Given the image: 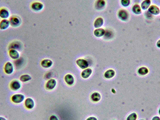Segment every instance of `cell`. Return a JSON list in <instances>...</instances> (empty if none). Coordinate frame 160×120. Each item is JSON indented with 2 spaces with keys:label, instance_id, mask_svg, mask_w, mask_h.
I'll use <instances>...</instances> for the list:
<instances>
[{
  "label": "cell",
  "instance_id": "cell-1",
  "mask_svg": "<svg viewBox=\"0 0 160 120\" xmlns=\"http://www.w3.org/2000/svg\"><path fill=\"white\" fill-rule=\"evenodd\" d=\"M117 17L123 22H126L129 18V14L126 10L124 8L120 9L117 12Z\"/></svg>",
  "mask_w": 160,
  "mask_h": 120
},
{
  "label": "cell",
  "instance_id": "cell-34",
  "mask_svg": "<svg viewBox=\"0 0 160 120\" xmlns=\"http://www.w3.org/2000/svg\"><path fill=\"white\" fill-rule=\"evenodd\" d=\"M0 120H7V119L5 118H4V117H0Z\"/></svg>",
  "mask_w": 160,
  "mask_h": 120
},
{
  "label": "cell",
  "instance_id": "cell-15",
  "mask_svg": "<svg viewBox=\"0 0 160 120\" xmlns=\"http://www.w3.org/2000/svg\"><path fill=\"white\" fill-rule=\"evenodd\" d=\"M104 19L101 17H99L95 19L93 25L96 28H101L104 25Z\"/></svg>",
  "mask_w": 160,
  "mask_h": 120
},
{
  "label": "cell",
  "instance_id": "cell-16",
  "mask_svg": "<svg viewBox=\"0 0 160 120\" xmlns=\"http://www.w3.org/2000/svg\"><path fill=\"white\" fill-rule=\"evenodd\" d=\"M53 64V61H51V59H43L42 62H41V66L42 67H43L44 68H48L51 67Z\"/></svg>",
  "mask_w": 160,
  "mask_h": 120
},
{
  "label": "cell",
  "instance_id": "cell-20",
  "mask_svg": "<svg viewBox=\"0 0 160 120\" xmlns=\"http://www.w3.org/2000/svg\"><path fill=\"white\" fill-rule=\"evenodd\" d=\"M105 33V29L101 28H96L93 34L96 37H101L104 36Z\"/></svg>",
  "mask_w": 160,
  "mask_h": 120
},
{
  "label": "cell",
  "instance_id": "cell-6",
  "mask_svg": "<svg viewBox=\"0 0 160 120\" xmlns=\"http://www.w3.org/2000/svg\"><path fill=\"white\" fill-rule=\"evenodd\" d=\"M44 7V4L41 2H33L31 4V8L34 12H40L43 10Z\"/></svg>",
  "mask_w": 160,
  "mask_h": 120
},
{
  "label": "cell",
  "instance_id": "cell-5",
  "mask_svg": "<svg viewBox=\"0 0 160 120\" xmlns=\"http://www.w3.org/2000/svg\"><path fill=\"white\" fill-rule=\"evenodd\" d=\"M76 63L77 64V66L81 69H86L87 68H88L89 64L88 63V61H87L86 59H83V58H79L76 61Z\"/></svg>",
  "mask_w": 160,
  "mask_h": 120
},
{
  "label": "cell",
  "instance_id": "cell-24",
  "mask_svg": "<svg viewBox=\"0 0 160 120\" xmlns=\"http://www.w3.org/2000/svg\"><path fill=\"white\" fill-rule=\"evenodd\" d=\"M137 73L140 76H145L149 73V69L146 67H140L138 69Z\"/></svg>",
  "mask_w": 160,
  "mask_h": 120
},
{
  "label": "cell",
  "instance_id": "cell-3",
  "mask_svg": "<svg viewBox=\"0 0 160 120\" xmlns=\"http://www.w3.org/2000/svg\"><path fill=\"white\" fill-rule=\"evenodd\" d=\"M105 0H96L95 3V8L97 10H102L106 7Z\"/></svg>",
  "mask_w": 160,
  "mask_h": 120
},
{
  "label": "cell",
  "instance_id": "cell-33",
  "mask_svg": "<svg viewBox=\"0 0 160 120\" xmlns=\"http://www.w3.org/2000/svg\"><path fill=\"white\" fill-rule=\"evenodd\" d=\"M156 46L158 47V48H160V39L156 43Z\"/></svg>",
  "mask_w": 160,
  "mask_h": 120
},
{
  "label": "cell",
  "instance_id": "cell-28",
  "mask_svg": "<svg viewBox=\"0 0 160 120\" xmlns=\"http://www.w3.org/2000/svg\"><path fill=\"white\" fill-rule=\"evenodd\" d=\"M131 3V0H121V4L124 7H128Z\"/></svg>",
  "mask_w": 160,
  "mask_h": 120
},
{
  "label": "cell",
  "instance_id": "cell-22",
  "mask_svg": "<svg viewBox=\"0 0 160 120\" xmlns=\"http://www.w3.org/2000/svg\"><path fill=\"white\" fill-rule=\"evenodd\" d=\"M151 0H143L141 4V8L143 10H148L149 7L151 6Z\"/></svg>",
  "mask_w": 160,
  "mask_h": 120
},
{
  "label": "cell",
  "instance_id": "cell-14",
  "mask_svg": "<svg viewBox=\"0 0 160 120\" xmlns=\"http://www.w3.org/2000/svg\"><path fill=\"white\" fill-rule=\"evenodd\" d=\"M8 53H9L10 57L14 60L18 59L20 57V54H19V52L16 49H10Z\"/></svg>",
  "mask_w": 160,
  "mask_h": 120
},
{
  "label": "cell",
  "instance_id": "cell-31",
  "mask_svg": "<svg viewBox=\"0 0 160 120\" xmlns=\"http://www.w3.org/2000/svg\"><path fill=\"white\" fill-rule=\"evenodd\" d=\"M86 120H98L97 118L95 117H90L86 119Z\"/></svg>",
  "mask_w": 160,
  "mask_h": 120
},
{
  "label": "cell",
  "instance_id": "cell-10",
  "mask_svg": "<svg viewBox=\"0 0 160 120\" xmlns=\"http://www.w3.org/2000/svg\"><path fill=\"white\" fill-rule=\"evenodd\" d=\"M10 87L13 91H18L21 88V84L18 80H13L10 84Z\"/></svg>",
  "mask_w": 160,
  "mask_h": 120
},
{
  "label": "cell",
  "instance_id": "cell-32",
  "mask_svg": "<svg viewBox=\"0 0 160 120\" xmlns=\"http://www.w3.org/2000/svg\"><path fill=\"white\" fill-rule=\"evenodd\" d=\"M152 120H160V118L159 117H158V116H155V117H154L152 118Z\"/></svg>",
  "mask_w": 160,
  "mask_h": 120
},
{
  "label": "cell",
  "instance_id": "cell-12",
  "mask_svg": "<svg viewBox=\"0 0 160 120\" xmlns=\"http://www.w3.org/2000/svg\"><path fill=\"white\" fill-rule=\"evenodd\" d=\"M65 81L68 85H73L75 82L74 77L71 74H67L65 76Z\"/></svg>",
  "mask_w": 160,
  "mask_h": 120
},
{
  "label": "cell",
  "instance_id": "cell-35",
  "mask_svg": "<svg viewBox=\"0 0 160 120\" xmlns=\"http://www.w3.org/2000/svg\"><path fill=\"white\" fill-rule=\"evenodd\" d=\"M158 113H159V115H160V107H159V111H158Z\"/></svg>",
  "mask_w": 160,
  "mask_h": 120
},
{
  "label": "cell",
  "instance_id": "cell-2",
  "mask_svg": "<svg viewBox=\"0 0 160 120\" xmlns=\"http://www.w3.org/2000/svg\"><path fill=\"white\" fill-rule=\"evenodd\" d=\"M10 24L13 27H18L21 24V19L17 16H12L9 19Z\"/></svg>",
  "mask_w": 160,
  "mask_h": 120
},
{
  "label": "cell",
  "instance_id": "cell-19",
  "mask_svg": "<svg viewBox=\"0 0 160 120\" xmlns=\"http://www.w3.org/2000/svg\"><path fill=\"white\" fill-rule=\"evenodd\" d=\"M101 99V96L99 93L95 92L91 96V100L93 102H98Z\"/></svg>",
  "mask_w": 160,
  "mask_h": 120
},
{
  "label": "cell",
  "instance_id": "cell-25",
  "mask_svg": "<svg viewBox=\"0 0 160 120\" xmlns=\"http://www.w3.org/2000/svg\"><path fill=\"white\" fill-rule=\"evenodd\" d=\"M113 36L114 34L112 30L107 29L105 30V33L104 36V39H106V40H109V39H112L113 37Z\"/></svg>",
  "mask_w": 160,
  "mask_h": 120
},
{
  "label": "cell",
  "instance_id": "cell-27",
  "mask_svg": "<svg viewBox=\"0 0 160 120\" xmlns=\"http://www.w3.org/2000/svg\"><path fill=\"white\" fill-rule=\"evenodd\" d=\"M19 44H21L19 42H13L12 43H11V45H10L9 47L11 49H16L18 51V49H21V47H19V46H19Z\"/></svg>",
  "mask_w": 160,
  "mask_h": 120
},
{
  "label": "cell",
  "instance_id": "cell-18",
  "mask_svg": "<svg viewBox=\"0 0 160 120\" xmlns=\"http://www.w3.org/2000/svg\"><path fill=\"white\" fill-rule=\"evenodd\" d=\"M132 12L133 13H134L136 15H139L142 14V10L140 6L138 4H134L132 7Z\"/></svg>",
  "mask_w": 160,
  "mask_h": 120
},
{
  "label": "cell",
  "instance_id": "cell-11",
  "mask_svg": "<svg viewBox=\"0 0 160 120\" xmlns=\"http://www.w3.org/2000/svg\"><path fill=\"white\" fill-rule=\"evenodd\" d=\"M10 16V12L5 7L0 8V17L3 19H7Z\"/></svg>",
  "mask_w": 160,
  "mask_h": 120
},
{
  "label": "cell",
  "instance_id": "cell-30",
  "mask_svg": "<svg viewBox=\"0 0 160 120\" xmlns=\"http://www.w3.org/2000/svg\"><path fill=\"white\" fill-rule=\"evenodd\" d=\"M49 120H59L57 116L55 115H51L49 118Z\"/></svg>",
  "mask_w": 160,
  "mask_h": 120
},
{
  "label": "cell",
  "instance_id": "cell-9",
  "mask_svg": "<svg viewBox=\"0 0 160 120\" xmlns=\"http://www.w3.org/2000/svg\"><path fill=\"white\" fill-rule=\"evenodd\" d=\"M4 72L7 75H11L14 72V67L12 63L7 62L4 66Z\"/></svg>",
  "mask_w": 160,
  "mask_h": 120
},
{
  "label": "cell",
  "instance_id": "cell-37",
  "mask_svg": "<svg viewBox=\"0 0 160 120\" xmlns=\"http://www.w3.org/2000/svg\"><path fill=\"white\" fill-rule=\"evenodd\" d=\"M159 10H160V8H159ZM159 14H160V12H159Z\"/></svg>",
  "mask_w": 160,
  "mask_h": 120
},
{
  "label": "cell",
  "instance_id": "cell-7",
  "mask_svg": "<svg viewBox=\"0 0 160 120\" xmlns=\"http://www.w3.org/2000/svg\"><path fill=\"white\" fill-rule=\"evenodd\" d=\"M159 8L156 5H151L148 8V13L154 16H157L159 14Z\"/></svg>",
  "mask_w": 160,
  "mask_h": 120
},
{
  "label": "cell",
  "instance_id": "cell-13",
  "mask_svg": "<svg viewBox=\"0 0 160 120\" xmlns=\"http://www.w3.org/2000/svg\"><path fill=\"white\" fill-rule=\"evenodd\" d=\"M25 106L28 109H32L34 107V102L32 98H27L24 102Z\"/></svg>",
  "mask_w": 160,
  "mask_h": 120
},
{
  "label": "cell",
  "instance_id": "cell-26",
  "mask_svg": "<svg viewBox=\"0 0 160 120\" xmlns=\"http://www.w3.org/2000/svg\"><path fill=\"white\" fill-rule=\"evenodd\" d=\"M32 79V77L29 75H22L20 76L19 80L22 82H27L30 81Z\"/></svg>",
  "mask_w": 160,
  "mask_h": 120
},
{
  "label": "cell",
  "instance_id": "cell-21",
  "mask_svg": "<svg viewBox=\"0 0 160 120\" xmlns=\"http://www.w3.org/2000/svg\"><path fill=\"white\" fill-rule=\"evenodd\" d=\"M92 73V70L91 68H87L81 72V77L84 79H87L91 76Z\"/></svg>",
  "mask_w": 160,
  "mask_h": 120
},
{
  "label": "cell",
  "instance_id": "cell-8",
  "mask_svg": "<svg viewBox=\"0 0 160 120\" xmlns=\"http://www.w3.org/2000/svg\"><path fill=\"white\" fill-rule=\"evenodd\" d=\"M57 85V81L54 79H51L48 80L45 85V88L48 90L54 89Z\"/></svg>",
  "mask_w": 160,
  "mask_h": 120
},
{
  "label": "cell",
  "instance_id": "cell-17",
  "mask_svg": "<svg viewBox=\"0 0 160 120\" xmlns=\"http://www.w3.org/2000/svg\"><path fill=\"white\" fill-rule=\"evenodd\" d=\"M11 24H10L9 20L8 19H3L0 22V29L1 30H5L7 29Z\"/></svg>",
  "mask_w": 160,
  "mask_h": 120
},
{
  "label": "cell",
  "instance_id": "cell-29",
  "mask_svg": "<svg viewBox=\"0 0 160 120\" xmlns=\"http://www.w3.org/2000/svg\"><path fill=\"white\" fill-rule=\"evenodd\" d=\"M137 118V115L136 113L133 112L129 114L126 118V120H136Z\"/></svg>",
  "mask_w": 160,
  "mask_h": 120
},
{
  "label": "cell",
  "instance_id": "cell-36",
  "mask_svg": "<svg viewBox=\"0 0 160 120\" xmlns=\"http://www.w3.org/2000/svg\"><path fill=\"white\" fill-rule=\"evenodd\" d=\"M140 120H145V119H140Z\"/></svg>",
  "mask_w": 160,
  "mask_h": 120
},
{
  "label": "cell",
  "instance_id": "cell-23",
  "mask_svg": "<svg viewBox=\"0 0 160 120\" xmlns=\"http://www.w3.org/2000/svg\"><path fill=\"white\" fill-rule=\"evenodd\" d=\"M115 72L113 69H108L104 73V77L105 78L107 79H109L113 78L115 76Z\"/></svg>",
  "mask_w": 160,
  "mask_h": 120
},
{
  "label": "cell",
  "instance_id": "cell-4",
  "mask_svg": "<svg viewBox=\"0 0 160 120\" xmlns=\"http://www.w3.org/2000/svg\"><path fill=\"white\" fill-rule=\"evenodd\" d=\"M24 99H25V96L21 94H14L11 98L12 102L16 104L22 103L24 100Z\"/></svg>",
  "mask_w": 160,
  "mask_h": 120
}]
</instances>
